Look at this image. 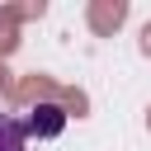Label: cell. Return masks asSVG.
Segmentation results:
<instances>
[{
    "label": "cell",
    "mask_w": 151,
    "mask_h": 151,
    "mask_svg": "<svg viewBox=\"0 0 151 151\" xmlns=\"http://www.w3.org/2000/svg\"><path fill=\"white\" fill-rule=\"evenodd\" d=\"M66 127V109L61 104H33L28 118H24V132L28 137H57Z\"/></svg>",
    "instance_id": "cell-1"
},
{
    "label": "cell",
    "mask_w": 151,
    "mask_h": 151,
    "mask_svg": "<svg viewBox=\"0 0 151 151\" xmlns=\"http://www.w3.org/2000/svg\"><path fill=\"white\" fill-rule=\"evenodd\" d=\"M0 151H28L24 118H14V113H0Z\"/></svg>",
    "instance_id": "cell-2"
}]
</instances>
